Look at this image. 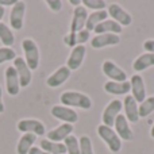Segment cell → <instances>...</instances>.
<instances>
[{
	"mask_svg": "<svg viewBox=\"0 0 154 154\" xmlns=\"http://www.w3.org/2000/svg\"><path fill=\"white\" fill-rule=\"evenodd\" d=\"M60 101L61 104H64L65 107H77L81 109H91L92 107V100L91 97H88L87 95L81 92H76V91H66L62 92L60 96Z\"/></svg>",
	"mask_w": 154,
	"mask_h": 154,
	"instance_id": "1",
	"label": "cell"
},
{
	"mask_svg": "<svg viewBox=\"0 0 154 154\" xmlns=\"http://www.w3.org/2000/svg\"><path fill=\"white\" fill-rule=\"evenodd\" d=\"M22 49L24 51V61L30 70H35L39 66V49L31 38H24L22 41Z\"/></svg>",
	"mask_w": 154,
	"mask_h": 154,
	"instance_id": "2",
	"label": "cell"
},
{
	"mask_svg": "<svg viewBox=\"0 0 154 154\" xmlns=\"http://www.w3.org/2000/svg\"><path fill=\"white\" fill-rule=\"evenodd\" d=\"M97 134L100 137V139H103L107 143L109 152H112V153L120 152V149H122V139L118 137L115 130H112L111 127H107L104 125H100L97 127Z\"/></svg>",
	"mask_w": 154,
	"mask_h": 154,
	"instance_id": "3",
	"label": "cell"
},
{
	"mask_svg": "<svg viewBox=\"0 0 154 154\" xmlns=\"http://www.w3.org/2000/svg\"><path fill=\"white\" fill-rule=\"evenodd\" d=\"M16 128L23 134H34L37 137H43L46 133L45 125L37 119H22L16 123Z\"/></svg>",
	"mask_w": 154,
	"mask_h": 154,
	"instance_id": "4",
	"label": "cell"
},
{
	"mask_svg": "<svg viewBox=\"0 0 154 154\" xmlns=\"http://www.w3.org/2000/svg\"><path fill=\"white\" fill-rule=\"evenodd\" d=\"M123 108V103L118 99H114L108 103V106L104 108L103 114H101V120H103V125L107 127H111L114 126L115 119H116L118 115H120V111Z\"/></svg>",
	"mask_w": 154,
	"mask_h": 154,
	"instance_id": "5",
	"label": "cell"
},
{
	"mask_svg": "<svg viewBox=\"0 0 154 154\" xmlns=\"http://www.w3.org/2000/svg\"><path fill=\"white\" fill-rule=\"evenodd\" d=\"M101 70L107 77L109 79V81H115V82H125L127 81V73L119 68L116 64H114L112 61L107 60L103 62L101 65Z\"/></svg>",
	"mask_w": 154,
	"mask_h": 154,
	"instance_id": "6",
	"label": "cell"
},
{
	"mask_svg": "<svg viewBox=\"0 0 154 154\" xmlns=\"http://www.w3.org/2000/svg\"><path fill=\"white\" fill-rule=\"evenodd\" d=\"M14 68H15L16 73H18L20 88L29 87L30 82H31L32 75H31V70H30V68L27 66L24 58H22V57H16V58L14 60Z\"/></svg>",
	"mask_w": 154,
	"mask_h": 154,
	"instance_id": "7",
	"label": "cell"
},
{
	"mask_svg": "<svg viewBox=\"0 0 154 154\" xmlns=\"http://www.w3.org/2000/svg\"><path fill=\"white\" fill-rule=\"evenodd\" d=\"M24 14H26V3L16 2L12 5V10L10 14V26L15 30H20L23 27Z\"/></svg>",
	"mask_w": 154,
	"mask_h": 154,
	"instance_id": "8",
	"label": "cell"
},
{
	"mask_svg": "<svg viewBox=\"0 0 154 154\" xmlns=\"http://www.w3.org/2000/svg\"><path fill=\"white\" fill-rule=\"evenodd\" d=\"M51 115H53L56 119L62 120L64 123H69V125H75L79 120V115L75 109L69 108V107L65 106H54L51 108Z\"/></svg>",
	"mask_w": 154,
	"mask_h": 154,
	"instance_id": "9",
	"label": "cell"
},
{
	"mask_svg": "<svg viewBox=\"0 0 154 154\" xmlns=\"http://www.w3.org/2000/svg\"><path fill=\"white\" fill-rule=\"evenodd\" d=\"M108 15L112 18V20H115L118 24H120V26H130L131 23H133V18H131V15L127 12L126 10H123L122 7H120L119 4H111L108 7Z\"/></svg>",
	"mask_w": 154,
	"mask_h": 154,
	"instance_id": "10",
	"label": "cell"
},
{
	"mask_svg": "<svg viewBox=\"0 0 154 154\" xmlns=\"http://www.w3.org/2000/svg\"><path fill=\"white\" fill-rule=\"evenodd\" d=\"M5 77V88H7L8 95L16 96L20 91V84H19V77L14 66H7L4 72Z\"/></svg>",
	"mask_w": 154,
	"mask_h": 154,
	"instance_id": "11",
	"label": "cell"
},
{
	"mask_svg": "<svg viewBox=\"0 0 154 154\" xmlns=\"http://www.w3.org/2000/svg\"><path fill=\"white\" fill-rule=\"evenodd\" d=\"M114 127H115V133L123 141H131L134 138V133L131 130V127L128 126V122L125 115H118L116 119H115Z\"/></svg>",
	"mask_w": 154,
	"mask_h": 154,
	"instance_id": "12",
	"label": "cell"
},
{
	"mask_svg": "<svg viewBox=\"0 0 154 154\" xmlns=\"http://www.w3.org/2000/svg\"><path fill=\"white\" fill-rule=\"evenodd\" d=\"M73 125H69V123H62L58 127L53 128L51 131L48 133V139L51 142H57V143H61L62 141L68 138L69 135H72L73 133Z\"/></svg>",
	"mask_w": 154,
	"mask_h": 154,
	"instance_id": "13",
	"label": "cell"
},
{
	"mask_svg": "<svg viewBox=\"0 0 154 154\" xmlns=\"http://www.w3.org/2000/svg\"><path fill=\"white\" fill-rule=\"evenodd\" d=\"M131 84V92H133V97L135 99L137 103L141 104L142 101L146 99V87L143 82V77L141 75H134L130 80Z\"/></svg>",
	"mask_w": 154,
	"mask_h": 154,
	"instance_id": "14",
	"label": "cell"
},
{
	"mask_svg": "<svg viewBox=\"0 0 154 154\" xmlns=\"http://www.w3.org/2000/svg\"><path fill=\"white\" fill-rule=\"evenodd\" d=\"M123 103V108H125V116L127 122L137 123L139 120V112H138V103L131 95H127L125 97Z\"/></svg>",
	"mask_w": 154,
	"mask_h": 154,
	"instance_id": "15",
	"label": "cell"
},
{
	"mask_svg": "<svg viewBox=\"0 0 154 154\" xmlns=\"http://www.w3.org/2000/svg\"><path fill=\"white\" fill-rule=\"evenodd\" d=\"M88 19V11L85 7H79L75 8L73 11V18H72V23H70V32H79L81 31L85 27Z\"/></svg>",
	"mask_w": 154,
	"mask_h": 154,
	"instance_id": "16",
	"label": "cell"
},
{
	"mask_svg": "<svg viewBox=\"0 0 154 154\" xmlns=\"http://www.w3.org/2000/svg\"><path fill=\"white\" fill-rule=\"evenodd\" d=\"M119 42L120 38L116 34H99L91 39V46L93 49H103L107 46H115Z\"/></svg>",
	"mask_w": 154,
	"mask_h": 154,
	"instance_id": "17",
	"label": "cell"
},
{
	"mask_svg": "<svg viewBox=\"0 0 154 154\" xmlns=\"http://www.w3.org/2000/svg\"><path fill=\"white\" fill-rule=\"evenodd\" d=\"M85 46L84 45H79L76 48H73V50L70 51V56L66 61V68L72 72V70L79 69L82 65V61L85 58Z\"/></svg>",
	"mask_w": 154,
	"mask_h": 154,
	"instance_id": "18",
	"label": "cell"
},
{
	"mask_svg": "<svg viewBox=\"0 0 154 154\" xmlns=\"http://www.w3.org/2000/svg\"><path fill=\"white\" fill-rule=\"evenodd\" d=\"M69 77H70V70L68 69L66 66H61V68H58L53 75H50L48 77L46 84H48V87H50V88H57V87L64 84Z\"/></svg>",
	"mask_w": 154,
	"mask_h": 154,
	"instance_id": "19",
	"label": "cell"
},
{
	"mask_svg": "<svg viewBox=\"0 0 154 154\" xmlns=\"http://www.w3.org/2000/svg\"><path fill=\"white\" fill-rule=\"evenodd\" d=\"M122 30H123L122 26L118 24L115 20H112V19H106L104 22L99 23L97 26L95 27L93 31L96 32V35H99V34H116V35H119L120 32H122Z\"/></svg>",
	"mask_w": 154,
	"mask_h": 154,
	"instance_id": "20",
	"label": "cell"
},
{
	"mask_svg": "<svg viewBox=\"0 0 154 154\" xmlns=\"http://www.w3.org/2000/svg\"><path fill=\"white\" fill-rule=\"evenodd\" d=\"M104 91L111 95H126L131 91L130 81L125 82H115V81H107L104 84Z\"/></svg>",
	"mask_w": 154,
	"mask_h": 154,
	"instance_id": "21",
	"label": "cell"
},
{
	"mask_svg": "<svg viewBox=\"0 0 154 154\" xmlns=\"http://www.w3.org/2000/svg\"><path fill=\"white\" fill-rule=\"evenodd\" d=\"M154 66V54L152 53H143L134 61L133 69L135 72H143V70L149 69Z\"/></svg>",
	"mask_w": 154,
	"mask_h": 154,
	"instance_id": "22",
	"label": "cell"
},
{
	"mask_svg": "<svg viewBox=\"0 0 154 154\" xmlns=\"http://www.w3.org/2000/svg\"><path fill=\"white\" fill-rule=\"evenodd\" d=\"M37 141V135L34 134H23L16 145V153L18 154H29L30 149L34 146Z\"/></svg>",
	"mask_w": 154,
	"mask_h": 154,
	"instance_id": "23",
	"label": "cell"
},
{
	"mask_svg": "<svg viewBox=\"0 0 154 154\" xmlns=\"http://www.w3.org/2000/svg\"><path fill=\"white\" fill-rule=\"evenodd\" d=\"M108 18V12L106 10H100V11H95L92 12L91 15H88V19H87V23H85V30L88 31H93L95 27L97 26L99 23L104 22L106 19Z\"/></svg>",
	"mask_w": 154,
	"mask_h": 154,
	"instance_id": "24",
	"label": "cell"
},
{
	"mask_svg": "<svg viewBox=\"0 0 154 154\" xmlns=\"http://www.w3.org/2000/svg\"><path fill=\"white\" fill-rule=\"evenodd\" d=\"M39 147L43 152L49 154H65L66 153V147L64 143H57V142H51L49 139H41Z\"/></svg>",
	"mask_w": 154,
	"mask_h": 154,
	"instance_id": "25",
	"label": "cell"
},
{
	"mask_svg": "<svg viewBox=\"0 0 154 154\" xmlns=\"http://www.w3.org/2000/svg\"><path fill=\"white\" fill-rule=\"evenodd\" d=\"M0 41L4 45V48H11L15 42V37H14V32L11 31V29L7 26L5 23L0 22Z\"/></svg>",
	"mask_w": 154,
	"mask_h": 154,
	"instance_id": "26",
	"label": "cell"
},
{
	"mask_svg": "<svg viewBox=\"0 0 154 154\" xmlns=\"http://www.w3.org/2000/svg\"><path fill=\"white\" fill-rule=\"evenodd\" d=\"M154 111V96L147 97L142 101L138 106V112H139V118H146Z\"/></svg>",
	"mask_w": 154,
	"mask_h": 154,
	"instance_id": "27",
	"label": "cell"
},
{
	"mask_svg": "<svg viewBox=\"0 0 154 154\" xmlns=\"http://www.w3.org/2000/svg\"><path fill=\"white\" fill-rule=\"evenodd\" d=\"M64 145L66 147V153L68 154H80V145H79V139L75 135H69L66 139L64 141Z\"/></svg>",
	"mask_w": 154,
	"mask_h": 154,
	"instance_id": "28",
	"label": "cell"
},
{
	"mask_svg": "<svg viewBox=\"0 0 154 154\" xmlns=\"http://www.w3.org/2000/svg\"><path fill=\"white\" fill-rule=\"evenodd\" d=\"M80 145V154H93V147H92V141L89 137L82 135L79 139Z\"/></svg>",
	"mask_w": 154,
	"mask_h": 154,
	"instance_id": "29",
	"label": "cell"
},
{
	"mask_svg": "<svg viewBox=\"0 0 154 154\" xmlns=\"http://www.w3.org/2000/svg\"><path fill=\"white\" fill-rule=\"evenodd\" d=\"M16 58V54L15 50L11 48H0V65L4 64L7 61H12V60Z\"/></svg>",
	"mask_w": 154,
	"mask_h": 154,
	"instance_id": "30",
	"label": "cell"
},
{
	"mask_svg": "<svg viewBox=\"0 0 154 154\" xmlns=\"http://www.w3.org/2000/svg\"><path fill=\"white\" fill-rule=\"evenodd\" d=\"M82 4L85 5V8H91V10H96V11H100L104 10L106 7V2L103 0H82Z\"/></svg>",
	"mask_w": 154,
	"mask_h": 154,
	"instance_id": "31",
	"label": "cell"
},
{
	"mask_svg": "<svg viewBox=\"0 0 154 154\" xmlns=\"http://www.w3.org/2000/svg\"><path fill=\"white\" fill-rule=\"evenodd\" d=\"M75 34H76V43H77V46H79V45H84L87 41H89V31H88V30L82 29L81 31L75 32Z\"/></svg>",
	"mask_w": 154,
	"mask_h": 154,
	"instance_id": "32",
	"label": "cell"
},
{
	"mask_svg": "<svg viewBox=\"0 0 154 154\" xmlns=\"http://www.w3.org/2000/svg\"><path fill=\"white\" fill-rule=\"evenodd\" d=\"M64 42H65V45L69 46V48H76V46H77V43H76V34H75V32H69L68 35H65Z\"/></svg>",
	"mask_w": 154,
	"mask_h": 154,
	"instance_id": "33",
	"label": "cell"
},
{
	"mask_svg": "<svg viewBox=\"0 0 154 154\" xmlns=\"http://www.w3.org/2000/svg\"><path fill=\"white\" fill-rule=\"evenodd\" d=\"M46 4H48L49 8H50L51 11H54V12H58L62 8V2H60V0H48Z\"/></svg>",
	"mask_w": 154,
	"mask_h": 154,
	"instance_id": "34",
	"label": "cell"
},
{
	"mask_svg": "<svg viewBox=\"0 0 154 154\" xmlns=\"http://www.w3.org/2000/svg\"><path fill=\"white\" fill-rule=\"evenodd\" d=\"M143 49L146 50V53H152L154 54V39H147L143 43Z\"/></svg>",
	"mask_w": 154,
	"mask_h": 154,
	"instance_id": "35",
	"label": "cell"
},
{
	"mask_svg": "<svg viewBox=\"0 0 154 154\" xmlns=\"http://www.w3.org/2000/svg\"><path fill=\"white\" fill-rule=\"evenodd\" d=\"M29 154H49V153H46V152H43L41 147H34L32 146L31 149H30V152H29Z\"/></svg>",
	"mask_w": 154,
	"mask_h": 154,
	"instance_id": "36",
	"label": "cell"
},
{
	"mask_svg": "<svg viewBox=\"0 0 154 154\" xmlns=\"http://www.w3.org/2000/svg\"><path fill=\"white\" fill-rule=\"evenodd\" d=\"M15 0H0V7H7V5H14L15 4Z\"/></svg>",
	"mask_w": 154,
	"mask_h": 154,
	"instance_id": "37",
	"label": "cell"
},
{
	"mask_svg": "<svg viewBox=\"0 0 154 154\" xmlns=\"http://www.w3.org/2000/svg\"><path fill=\"white\" fill-rule=\"evenodd\" d=\"M5 109L4 107V103H3V91H2V87H0V114H3Z\"/></svg>",
	"mask_w": 154,
	"mask_h": 154,
	"instance_id": "38",
	"label": "cell"
},
{
	"mask_svg": "<svg viewBox=\"0 0 154 154\" xmlns=\"http://www.w3.org/2000/svg\"><path fill=\"white\" fill-rule=\"evenodd\" d=\"M69 3H70L72 5H77V7H79V5L81 4V2H80V0H70Z\"/></svg>",
	"mask_w": 154,
	"mask_h": 154,
	"instance_id": "39",
	"label": "cell"
},
{
	"mask_svg": "<svg viewBox=\"0 0 154 154\" xmlns=\"http://www.w3.org/2000/svg\"><path fill=\"white\" fill-rule=\"evenodd\" d=\"M3 16H4V8L0 7V20L3 19Z\"/></svg>",
	"mask_w": 154,
	"mask_h": 154,
	"instance_id": "40",
	"label": "cell"
},
{
	"mask_svg": "<svg viewBox=\"0 0 154 154\" xmlns=\"http://www.w3.org/2000/svg\"><path fill=\"white\" fill-rule=\"evenodd\" d=\"M150 135H152V138H154V126L152 127V130H150Z\"/></svg>",
	"mask_w": 154,
	"mask_h": 154,
	"instance_id": "41",
	"label": "cell"
}]
</instances>
